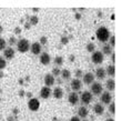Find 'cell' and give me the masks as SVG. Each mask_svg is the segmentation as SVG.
<instances>
[{
  "label": "cell",
  "instance_id": "cell-21",
  "mask_svg": "<svg viewBox=\"0 0 122 121\" xmlns=\"http://www.w3.org/2000/svg\"><path fill=\"white\" fill-rule=\"evenodd\" d=\"M106 73L110 77H114V74H116V68H114V66L113 64H109L106 69Z\"/></svg>",
  "mask_w": 122,
  "mask_h": 121
},
{
  "label": "cell",
  "instance_id": "cell-28",
  "mask_svg": "<svg viewBox=\"0 0 122 121\" xmlns=\"http://www.w3.org/2000/svg\"><path fill=\"white\" fill-rule=\"evenodd\" d=\"M6 46H7L6 40L0 37V50H5V49H6Z\"/></svg>",
  "mask_w": 122,
  "mask_h": 121
},
{
  "label": "cell",
  "instance_id": "cell-18",
  "mask_svg": "<svg viewBox=\"0 0 122 121\" xmlns=\"http://www.w3.org/2000/svg\"><path fill=\"white\" fill-rule=\"evenodd\" d=\"M96 76H97V78H98V79L103 80L104 78H106V76H107L106 69H104V68H102V67L98 68V69L96 70Z\"/></svg>",
  "mask_w": 122,
  "mask_h": 121
},
{
  "label": "cell",
  "instance_id": "cell-5",
  "mask_svg": "<svg viewBox=\"0 0 122 121\" xmlns=\"http://www.w3.org/2000/svg\"><path fill=\"white\" fill-rule=\"evenodd\" d=\"M91 95H94V96H100L101 93L103 92V87L100 82H93L91 84Z\"/></svg>",
  "mask_w": 122,
  "mask_h": 121
},
{
  "label": "cell",
  "instance_id": "cell-32",
  "mask_svg": "<svg viewBox=\"0 0 122 121\" xmlns=\"http://www.w3.org/2000/svg\"><path fill=\"white\" fill-rule=\"evenodd\" d=\"M39 43H40V45H45V43H47V38H46V37H41Z\"/></svg>",
  "mask_w": 122,
  "mask_h": 121
},
{
  "label": "cell",
  "instance_id": "cell-15",
  "mask_svg": "<svg viewBox=\"0 0 122 121\" xmlns=\"http://www.w3.org/2000/svg\"><path fill=\"white\" fill-rule=\"evenodd\" d=\"M83 82L86 84H91L94 82V74L91 72H87L83 76Z\"/></svg>",
  "mask_w": 122,
  "mask_h": 121
},
{
  "label": "cell",
  "instance_id": "cell-10",
  "mask_svg": "<svg viewBox=\"0 0 122 121\" xmlns=\"http://www.w3.org/2000/svg\"><path fill=\"white\" fill-rule=\"evenodd\" d=\"M81 87H82V82H81V80L79 79H73L71 81V89L73 90L74 92L76 91H79L81 89Z\"/></svg>",
  "mask_w": 122,
  "mask_h": 121
},
{
  "label": "cell",
  "instance_id": "cell-29",
  "mask_svg": "<svg viewBox=\"0 0 122 121\" xmlns=\"http://www.w3.org/2000/svg\"><path fill=\"white\" fill-rule=\"evenodd\" d=\"M60 72H61V70L59 69V68H53L52 69V76L53 77H58V76H60Z\"/></svg>",
  "mask_w": 122,
  "mask_h": 121
},
{
  "label": "cell",
  "instance_id": "cell-4",
  "mask_svg": "<svg viewBox=\"0 0 122 121\" xmlns=\"http://www.w3.org/2000/svg\"><path fill=\"white\" fill-rule=\"evenodd\" d=\"M91 60H92L93 63L96 64H101L104 60V57H103V53L101 51H94L92 53V57H91Z\"/></svg>",
  "mask_w": 122,
  "mask_h": 121
},
{
  "label": "cell",
  "instance_id": "cell-11",
  "mask_svg": "<svg viewBox=\"0 0 122 121\" xmlns=\"http://www.w3.org/2000/svg\"><path fill=\"white\" fill-rule=\"evenodd\" d=\"M50 61H51V59H50L49 53H47V52H41V53H40V62H41L42 64L47 66V64L50 63Z\"/></svg>",
  "mask_w": 122,
  "mask_h": 121
},
{
  "label": "cell",
  "instance_id": "cell-30",
  "mask_svg": "<svg viewBox=\"0 0 122 121\" xmlns=\"http://www.w3.org/2000/svg\"><path fill=\"white\" fill-rule=\"evenodd\" d=\"M109 40H110L109 46L111 47V48H113V47L116 46V38H114V36H111V37L109 38Z\"/></svg>",
  "mask_w": 122,
  "mask_h": 121
},
{
  "label": "cell",
  "instance_id": "cell-25",
  "mask_svg": "<svg viewBox=\"0 0 122 121\" xmlns=\"http://www.w3.org/2000/svg\"><path fill=\"white\" fill-rule=\"evenodd\" d=\"M6 64H7L6 59H5L3 57H0V70L5 69V68H6Z\"/></svg>",
  "mask_w": 122,
  "mask_h": 121
},
{
  "label": "cell",
  "instance_id": "cell-36",
  "mask_svg": "<svg viewBox=\"0 0 122 121\" xmlns=\"http://www.w3.org/2000/svg\"><path fill=\"white\" fill-rule=\"evenodd\" d=\"M114 57H116V54H114V53L112 52V53H111V59H112L113 62H114V60H116V58H114Z\"/></svg>",
  "mask_w": 122,
  "mask_h": 121
},
{
  "label": "cell",
  "instance_id": "cell-37",
  "mask_svg": "<svg viewBox=\"0 0 122 121\" xmlns=\"http://www.w3.org/2000/svg\"><path fill=\"white\" fill-rule=\"evenodd\" d=\"M62 43H68V39L67 38H62Z\"/></svg>",
  "mask_w": 122,
  "mask_h": 121
},
{
  "label": "cell",
  "instance_id": "cell-13",
  "mask_svg": "<svg viewBox=\"0 0 122 121\" xmlns=\"http://www.w3.org/2000/svg\"><path fill=\"white\" fill-rule=\"evenodd\" d=\"M93 111H94L96 115L101 116V115H103V112H104V107H103V105L101 102H98V103H96L94 107H93Z\"/></svg>",
  "mask_w": 122,
  "mask_h": 121
},
{
  "label": "cell",
  "instance_id": "cell-26",
  "mask_svg": "<svg viewBox=\"0 0 122 121\" xmlns=\"http://www.w3.org/2000/svg\"><path fill=\"white\" fill-rule=\"evenodd\" d=\"M94 49H96V46H94V43L90 42V43H88V45H87V50L89 51V52H94Z\"/></svg>",
  "mask_w": 122,
  "mask_h": 121
},
{
  "label": "cell",
  "instance_id": "cell-38",
  "mask_svg": "<svg viewBox=\"0 0 122 121\" xmlns=\"http://www.w3.org/2000/svg\"><path fill=\"white\" fill-rule=\"evenodd\" d=\"M3 31V28H2V26H0V33Z\"/></svg>",
  "mask_w": 122,
  "mask_h": 121
},
{
  "label": "cell",
  "instance_id": "cell-24",
  "mask_svg": "<svg viewBox=\"0 0 122 121\" xmlns=\"http://www.w3.org/2000/svg\"><path fill=\"white\" fill-rule=\"evenodd\" d=\"M55 63L57 64V66H61V64L63 63V58L60 57V56L56 57V59H55Z\"/></svg>",
  "mask_w": 122,
  "mask_h": 121
},
{
  "label": "cell",
  "instance_id": "cell-41",
  "mask_svg": "<svg viewBox=\"0 0 122 121\" xmlns=\"http://www.w3.org/2000/svg\"><path fill=\"white\" fill-rule=\"evenodd\" d=\"M83 121H86V120H84V119H83Z\"/></svg>",
  "mask_w": 122,
  "mask_h": 121
},
{
  "label": "cell",
  "instance_id": "cell-17",
  "mask_svg": "<svg viewBox=\"0 0 122 121\" xmlns=\"http://www.w3.org/2000/svg\"><path fill=\"white\" fill-rule=\"evenodd\" d=\"M88 113H89V111H88V109L86 108V107H80L79 108V110H78V117L79 118H82V119H86L88 117Z\"/></svg>",
  "mask_w": 122,
  "mask_h": 121
},
{
  "label": "cell",
  "instance_id": "cell-1",
  "mask_svg": "<svg viewBox=\"0 0 122 121\" xmlns=\"http://www.w3.org/2000/svg\"><path fill=\"white\" fill-rule=\"evenodd\" d=\"M96 36L101 42H107L110 38V31L107 27H100V28L97 30Z\"/></svg>",
  "mask_w": 122,
  "mask_h": 121
},
{
  "label": "cell",
  "instance_id": "cell-27",
  "mask_svg": "<svg viewBox=\"0 0 122 121\" xmlns=\"http://www.w3.org/2000/svg\"><path fill=\"white\" fill-rule=\"evenodd\" d=\"M38 21H39V19H38V17L37 16H32V17H30V25H37L38 23Z\"/></svg>",
  "mask_w": 122,
  "mask_h": 121
},
{
  "label": "cell",
  "instance_id": "cell-33",
  "mask_svg": "<svg viewBox=\"0 0 122 121\" xmlns=\"http://www.w3.org/2000/svg\"><path fill=\"white\" fill-rule=\"evenodd\" d=\"M76 76L79 78V77L83 76V73H82V71H81V70H77V71H76Z\"/></svg>",
  "mask_w": 122,
  "mask_h": 121
},
{
  "label": "cell",
  "instance_id": "cell-3",
  "mask_svg": "<svg viewBox=\"0 0 122 121\" xmlns=\"http://www.w3.org/2000/svg\"><path fill=\"white\" fill-rule=\"evenodd\" d=\"M79 101H81V103L84 105H89L92 101V95H91L90 91H83L81 93V97L79 98Z\"/></svg>",
  "mask_w": 122,
  "mask_h": 121
},
{
  "label": "cell",
  "instance_id": "cell-19",
  "mask_svg": "<svg viewBox=\"0 0 122 121\" xmlns=\"http://www.w3.org/2000/svg\"><path fill=\"white\" fill-rule=\"evenodd\" d=\"M52 95H53V97H55L56 99H61L63 97V90H62V88L58 87V88H56V89L52 91Z\"/></svg>",
  "mask_w": 122,
  "mask_h": 121
},
{
  "label": "cell",
  "instance_id": "cell-23",
  "mask_svg": "<svg viewBox=\"0 0 122 121\" xmlns=\"http://www.w3.org/2000/svg\"><path fill=\"white\" fill-rule=\"evenodd\" d=\"M112 49L113 48H111L109 45H104L103 46V48H102V53L103 54H111L113 52Z\"/></svg>",
  "mask_w": 122,
  "mask_h": 121
},
{
  "label": "cell",
  "instance_id": "cell-16",
  "mask_svg": "<svg viewBox=\"0 0 122 121\" xmlns=\"http://www.w3.org/2000/svg\"><path fill=\"white\" fill-rule=\"evenodd\" d=\"M56 82V80H55V77L52 76V74H46L45 77V83H46V87H50L53 86Z\"/></svg>",
  "mask_w": 122,
  "mask_h": 121
},
{
  "label": "cell",
  "instance_id": "cell-20",
  "mask_svg": "<svg viewBox=\"0 0 122 121\" xmlns=\"http://www.w3.org/2000/svg\"><path fill=\"white\" fill-rule=\"evenodd\" d=\"M106 87H107V89L109 90V91H113V90L116 89V82H114V80H113L112 78L109 79V80H107Z\"/></svg>",
  "mask_w": 122,
  "mask_h": 121
},
{
  "label": "cell",
  "instance_id": "cell-8",
  "mask_svg": "<svg viewBox=\"0 0 122 121\" xmlns=\"http://www.w3.org/2000/svg\"><path fill=\"white\" fill-rule=\"evenodd\" d=\"M41 50H42L41 45L39 42H33V43L30 45V51L33 54H36V56H39V54L41 53Z\"/></svg>",
  "mask_w": 122,
  "mask_h": 121
},
{
  "label": "cell",
  "instance_id": "cell-31",
  "mask_svg": "<svg viewBox=\"0 0 122 121\" xmlns=\"http://www.w3.org/2000/svg\"><path fill=\"white\" fill-rule=\"evenodd\" d=\"M109 110L111 113H114V112H116V105H114V102H111L109 105Z\"/></svg>",
  "mask_w": 122,
  "mask_h": 121
},
{
  "label": "cell",
  "instance_id": "cell-9",
  "mask_svg": "<svg viewBox=\"0 0 122 121\" xmlns=\"http://www.w3.org/2000/svg\"><path fill=\"white\" fill-rule=\"evenodd\" d=\"M52 95V91L51 89L49 88V87H42L41 90H40V97H41L42 99H48L50 98V96Z\"/></svg>",
  "mask_w": 122,
  "mask_h": 121
},
{
  "label": "cell",
  "instance_id": "cell-40",
  "mask_svg": "<svg viewBox=\"0 0 122 121\" xmlns=\"http://www.w3.org/2000/svg\"><path fill=\"white\" fill-rule=\"evenodd\" d=\"M106 121H114V120H113V119H107Z\"/></svg>",
  "mask_w": 122,
  "mask_h": 121
},
{
  "label": "cell",
  "instance_id": "cell-6",
  "mask_svg": "<svg viewBox=\"0 0 122 121\" xmlns=\"http://www.w3.org/2000/svg\"><path fill=\"white\" fill-rule=\"evenodd\" d=\"M28 108L31 110V111H37L39 108H40V101H39L37 98H32L28 101Z\"/></svg>",
  "mask_w": 122,
  "mask_h": 121
},
{
  "label": "cell",
  "instance_id": "cell-12",
  "mask_svg": "<svg viewBox=\"0 0 122 121\" xmlns=\"http://www.w3.org/2000/svg\"><path fill=\"white\" fill-rule=\"evenodd\" d=\"M68 101L70 102L72 105H76L79 102V96H78L77 92H71L68 97Z\"/></svg>",
  "mask_w": 122,
  "mask_h": 121
},
{
  "label": "cell",
  "instance_id": "cell-22",
  "mask_svg": "<svg viewBox=\"0 0 122 121\" xmlns=\"http://www.w3.org/2000/svg\"><path fill=\"white\" fill-rule=\"evenodd\" d=\"M60 76L62 77L63 80H69L71 78V72H70V70H68V69H63V70H61Z\"/></svg>",
  "mask_w": 122,
  "mask_h": 121
},
{
  "label": "cell",
  "instance_id": "cell-14",
  "mask_svg": "<svg viewBox=\"0 0 122 121\" xmlns=\"http://www.w3.org/2000/svg\"><path fill=\"white\" fill-rule=\"evenodd\" d=\"M3 56H5V59L11 60V59L15 57V50H13L12 48H6L3 50Z\"/></svg>",
  "mask_w": 122,
  "mask_h": 121
},
{
  "label": "cell",
  "instance_id": "cell-35",
  "mask_svg": "<svg viewBox=\"0 0 122 121\" xmlns=\"http://www.w3.org/2000/svg\"><path fill=\"white\" fill-rule=\"evenodd\" d=\"M9 42L11 43V45H13V43H16V39H15V38H10Z\"/></svg>",
  "mask_w": 122,
  "mask_h": 121
},
{
  "label": "cell",
  "instance_id": "cell-2",
  "mask_svg": "<svg viewBox=\"0 0 122 121\" xmlns=\"http://www.w3.org/2000/svg\"><path fill=\"white\" fill-rule=\"evenodd\" d=\"M17 48L19 52H27L30 49V43L27 39H20L17 42Z\"/></svg>",
  "mask_w": 122,
  "mask_h": 121
},
{
  "label": "cell",
  "instance_id": "cell-7",
  "mask_svg": "<svg viewBox=\"0 0 122 121\" xmlns=\"http://www.w3.org/2000/svg\"><path fill=\"white\" fill-rule=\"evenodd\" d=\"M101 102H102V105H110L112 102V96L109 91L101 93Z\"/></svg>",
  "mask_w": 122,
  "mask_h": 121
},
{
  "label": "cell",
  "instance_id": "cell-34",
  "mask_svg": "<svg viewBox=\"0 0 122 121\" xmlns=\"http://www.w3.org/2000/svg\"><path fill=\"white\" fill-rule=\"evenodd\" d=\"M70 121H80V118H79L78 116H74V117H72V118L70 119Z\"/></svg>",
  "mask_w": 122,
  "mask_h": 121
},
{
  "label": "cell",
  "instance_id": "cell-39",
  "mask_svg": "<svg viewBox=\"0 0 122 121\" xmlns=\"http://www.w3.org/2000/svg\"><path fill=\"white\" fill-rule=\"evenodd\" d=\"M16 32H17V33H18V32H20V29H19V28H17V29H16Z\"/></svg>",
  "mask_w": 122,
  "mask_h": 121
}]
</instances>
